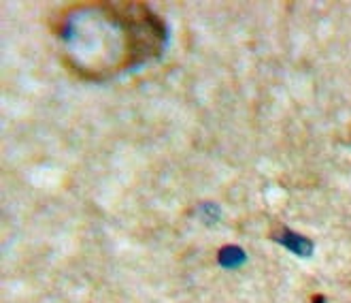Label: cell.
<instances>
[{
	"instance_id": "cell-1",
	"label": "cell",
	"mask_w": 351,
	"mask_h": 303,
	"mask_svg": "<svg viewBox=\"0 0 351 303\" xmlns=\"http://www.w3.org/2000/svg\"><path fill=\"white\" fill-rule=\"evenodd\" d=\"M64 65L84 79H109L156 60L167 26L141 3L73 5L56 19Z\"/></svg>"
}]
</instances>
